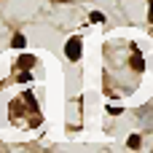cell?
<instances>
[{
  "instance_id": "277c9868",
  "label": "cell",
  "mask_w": 153,
  "mask_h": 153,
  "mask_svg": "<svg viewBox=\"0 0 153 153\" xmlns=\"http://www.w3.org/2000/svg\"><path fill=\"white\" fill-rule=\"evenodd\" d=\"M13 48H24V35H16L13 38Z\"/></svg>"
},
{
  "instance_id": "6da1fadb",
  "label": "cell",
  "mask_w": 153,
  "mask_h": 153,
  "mask_svg": "<svg viewBox=\"0 0 153 153\" xmlns=\"http://www.w3.org/2000/svg\"><path fill=\"white\" fill-rule=\"evenodd\" d=\"M81 46H83V43H81V38H70V40H67V46H65L67 59H73V62H75V59L81 56Z\"/></svg>"
},
{
  "instance_id": "3957f363",
  "label": "cell",
  "mask_w": 153,
  "mask_h": 153,
  "mask_svg": "<svg viewBox=\"0 0 153 153\" xmlns=\"http://www.w3.org/2000/svg\"><path fill=\"white\" fill-rule=\"evenodd\" d=\"M132 67H134V70H143V67H145L143 56H137V54H134V56H132Z\"/></svg>"
},
{
  "instance_id": "8992f818",
  "label": "cell",
  "mask_w": 153,
  "mask_h": 153,
  "mask_svg": "<svg viewBox=\"0 0 153 153\" xmlns=\"http://www.w3.org/2000/svg\"><path fill=\"white\" fill-rule=\"evenodd\" d=\"M91 22H105V16H102L100 11H94V13H91Z\"/></svg>"
},
{
  "instance_id": "52a82bcc",
  "label": "cell",
  "mask_w": 153,
  "mask_h": 153,
  "mask_svg": "<svg viewBox=\"0 0 153 153\" xmlns=\"http://www.w3.org/2000/svg\"><path fill=\"white\" fill-rule=\"evenodd\" d=\"M151 19H153V0H151Z\"/></svg>"
},
{
  "instance_id": "7a4b0ae2",
  "label": "cell",
  "mask_w": 153,
  "mask_h": 153,
  "mask_svg": "<svg viewBox=\"0 0 153 153\" xmlns=\"http://www.w3.org/2000/svg\"><path fill=\"white\" fill-rule=\"evenodd\" d=\"M35 65V59L30 56V54H24V56H19V67H32Z\"/></svg>"
},
{
  "instance_id": "5b68a950",
  "label": "cell",
  "mask_w": 153,
  "mask_h": 153,
  "mask_svg": "<svg viewBox=\"0 0 153 153\" xmlns=\"http://www.w3.org/2000/svg\"><path fill=\"white\" fill-rule=\"evenodd\" d=\"M129 148H140V137H137V134L129 137Z\"/></svg>"
}]
</instances>
